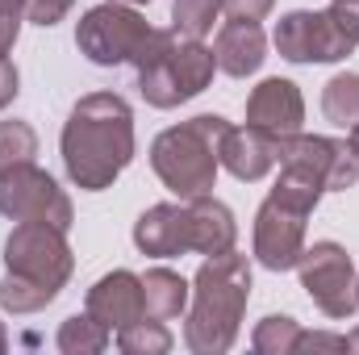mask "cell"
I'll return each instance as SVG.
<instances>
[{
  "label": "cell",
  "mask_w": 359,
  "mask_h": 355,
  "mask_svg": "<svg viewBox=\"0 0 359 355\" xmlns=\"http://www.w3.org/2000/svg\"><path fill=\"white\" fill-rule=\"evenodd\" d=\"M134 109L117 92H88L63 121V168L84 192H104L134 163Z\"/></svg>",
  "instance_id": "6da1fadb"
},
{
  "label": "cell",
  "mask_w": 359,
  "mask_h": 355,
  "mask_svg": "<svg viewBox=\"0 0 359 355\" xmlns=\"http://www.w3.org/2000/svg\"><path fill=\"white\" fill-rule=\"evenodd\" d=\"M251 301V264L238 251L205 255L192 276L188 318H184V347L192 355H226L238 339L243 314Z\"/></svg>",
  "instance_id": "7a4b0ae2"
},
{
  "label": "cell",
  "mask_w": 359,
  "mask_h": 355,
  "mask_svg": "<svg viewBox=\"0 0 359 355\" xmlns=\"http://www.w3.org/2000/svg\"><path fill=\"white\" fill-rule=\"evenodd\" d=\"M230 121L217 113H196L192 121H180L172 130H163L151 142V168L163 180V188H172L180 201L213 192L217 184V138Z\"/></svg>",
  "instance_id": "3957f363"
},
{
  "label": "cell",
  "mask_w": 359,
  "mask_h": 355,
  "mask_svg": "<svg viewBox=\"0 0 359 355\" xmlns=\"http://www.w3.org/2000/svg\"><path fill=\"white\" fill-rule=\"evenodd\" d=\"M318 201H322V188L313 180L280 168V180L271 184V192L255 213V239H251L255 260L268 272L297 267L301 251H305V222L318 209Z\"/></svg>",
  "instance_id": "277c9868"
},
{
  "label": "cell",
  "mask_w": 359,
  "mask_h": 355,
  "mask_svg": "<svg viewBox=\"0 0 359 355\" xmlns=\"http://www.w3.org/2000/svg\"><path fill=\"white\" fill-rule=\"evenodd\" d=\"M4 267L13 276H25V280L50 288V293H63L76 272L67 230H59L50 222H17L13 234L4 239Z\"/></svg>",
  "instance_id": "5b68a950"
},
{
  "label": "cell",
  "mask_w": 359,
  "mask_h": 355,
  "mask_svg": "<svg viewBox=\"0 0 359 355\" xmlns=\"http://www.w3.org/2000/svg\"><path fill=\"white\" fill-rule=\"evenodd\" d=\"M147 38H151L147 17L134 4H117V0H104V4L88 8L76 25V46L96 67L134 63V55L142 51Z\"/></svg>",
  "instance_id": "8992f818"
},
{
  "label": "cell",
  "mask_w": 359,
  "mask_h": 355,
  "mask_svg": "<svg viewBox=\"0 0 359 355\" xmlns=\"http://www.w3.org/2000/svg\"><path fill=\"white\" fill-rule=\"evenodd\" d=\"M276 163L284 172L313 180L322 192H347L359 180V159L351 142L339 138H322V134H284L276 138Z\"/></svg>",
  "instance_id": "52a82bcc"
},
{
  "label": "cell",
  "mask_w": 359,
  "mask_h": 355,
  "mask_svg": "<svg viewBox=\"0 0 359 355\" xmlns=\"http://www.w3.org/2000/svg\"><path fill=\"white\" fill-rule=\"evenodd\" d=\"M0 213L8 222H50L59 230H72L76 222L72 196L38 163H17L0 172Z\"/></svg>",
  "instance_id": "ba28073f"
},
{
  "label": "cell",
  "mask_w": 359,
  "mask_h": 355,
  "mask_svg": "<svg viewBox=\"0 0 359 355\" xmlns=\"http://www.w3.org/2000/svg\"><path fill=\"white\" fill-rule=\"evenodd\" d=\"M297 272H301V288L309 293V301L326 318L343 322V318H351L359 309V293H355L359 276H355V264H351L347 247L322 239V243H313V247L301 251Z\"/></svg>",
  "instance_id": "9c48e42d"
},
{
  "label": "cell",
  "mask_w": 359,
  "mask_h": 355,
  "mask_svg": "<svg viewBox=\"0 0 359 355\" xmlns=\"http://www.w3.org/2000/svg\"><path fill=\"white\" fill-rule=\"evenodd\" d=\"M280 59L288 63H339L355 51V42L343 34V25L330 17V8H292L276 21L271 34Z\"/></svg>",
  "instance_id": "30bf717a"
},
{
  "label": "cell",
  "mask_w": 359,
  "mask_h": 355,
  "mask_svg": "<svg viewBox=\"0 0 359 355\" xmlns=\"http://www.w3.org/2000/svg\"><path fill=\"white\" fill-rule=\"evenodd\" d=\"M176 29H151V38L142 42V51L134 55V72H138V92L147 105L155 109H176L184 105L176 84V67H172V51H176Z\"/></svg>",
  "instance_id": "8fae6325"
},
{
  "label": "cell",
  "mask_w": 359,
  "mask_h": 355,
  "mask_svg": "<svg viewBox=\"0 0 359 355\" xmlns=\"http://www.w3.org/2000/svg\"><path fill=\"white\" fill-rule=\"evenodd\" d=\"M96 322H104L109 330H126L134 322L147 318V305H142V276L117 267L109 276H100L96 284L88 288V301H84Z\"/></svg>",
  "instance_id": "7c38bea8"
},
{
  "label": "cell",
  "mask_w": 359,
  "mask_h": 355,
  "mask_svg": "<svg viewBox=\"0 0 359 355\" xmlns=\"http://www.w3.org/2000/svg\"><path fill=\"white\" fill-rule=\"evenodd\" d=\"M217 163L234 180H264L276 168V134L255 126H226L217 138Z\"/></svg>",
  "instance_id": "4fadbf2b"
},
{
  "label": "cell",
  "mask_w": 359,
  "mask_h": 355,
  "mask_svg": "<svg viewBox=\"0 0 359 355\" xmlns=\"http://www.w3.org/2000/svg\"><path fill=\"white\" fill-rule=\"evenodd\" d=\"M301 121H305V96L292 80L271 76L247 96V126H255V130L284 138V134H297Z\"/></svg>",
  "instance_id": "5bb4252c"
},
{
  "label": "cell",
  "mask_w": 359,
  "mask_h": 355,
  "mask_svg": "<svg viewBox=\"0 0 359 355\" xmlns=\"http://www.w3.org/2000/svg\"><path fill=\"white\" fill-rule=\"evenodd\" d=\"M184 209H188V251H196V255L234 251L238 222H234L230 205H222L213 192H201V196H188Z\"/></svg>",
  "instance_id": "9a60e30c"
},
{
  "label": "cell",
  "mask_w": 359,
  "mask_h": 355,
  "mask_svg": "<svg viewBox=\"0 0 359 355\" xmlns=\"http://www.w3.org/2000/svg\"><path fill=\"white\" fill-rule=\"evenodd\" d=\"M134 247L142 255L155 260H172L188 251V209L176 201H159L151 205L138 222H134Z\"/></svg>",
  "instance_id": "2e32d148"
},
{
  "label": "cell",
  "mask_w": 359,
  "mask_h": 355,
  "mask_svg": "<svg viewBox=\"0 0 359 355\" xmlns=\"http://www.w3.org/2000/svg\"><path fill=\"white\" fill-rule=\"evenodd\" d=\"M213 55H217V67L234 80H247L264 67L268 59V38L259 29V21H226L217 29V42H213Z\"/></svg>",
  "instance_id": "e0dca14e"
},
{
  "label": "cell",
  "mask_w": 359,
  "mask_h": 355,
  "mask_svg": "<svg viewBox=\"0 0 359 355\" xmlns=\"http://www.w3.org/2000/svg\"><path fill=\"white\" fill-rule=\"evenodd\" d=\"M188 297H192V284L172 267H151L142 276V305H147V318H155V322L180 318L188 309Z\"/></svg>",
  "instance_id": "ac0fdd59"
},
{
  "label": "cell",
  "mask_w": 359,
  "mask_h": 355,
  "mask_svg": "<svg viewBox=\"0 0 359 355\" xmlns=\"http://www.w3.org/2000/svg\"><path fill=\"white\" fill-rule=\"evenodd\" d=\"M172 67H176V84L180 96L192 100L209 88L213 72H217V55L201 42V38H176V51H172Z\"/></svg>",
  "instance_id": "d6986e66"
},
{
  "label": "cell",
  "mask_w": 359,
  "mask_h": 355,
  "mask_svg": "<svg viewBox=\"0 0 359 355\" xmlns=\"http://www.w3.org/2000/svg\"><path fill=\"white\" fill-rule=\"evenodd\" d=\"M109 339H113V330L104 322H96L88 309L59 326V351L63 355H100L109 347Z\"/></svg>",
  "instance_id": "ffe728a7"
},
{
  "label": "cell",
  "mask_w": 359,
  "mask_h": 355,
  "mask_svg": "<svg viewBox=\"0 0 359 355\" xmlns=\"http://www.w3.org/2000/svg\"><path fill=\"white\" fill-rule=\"evenodd\" d=\"M322 113L326 121L351 130L359 121V72H339L334 80H326L322 88Z\"/></svg>",
  "instance_id": "44dd1931"
},
{
  "label": "cell",
  "mask_w": 359,
  "mask_h": 355,
  "mask_svg": "<svg viewBox=\"0 0 359 355\" xmlns=\"http://www.w3.org/2000/svg\"><path fill=\"white\" fill-rule=\"evenodd\" d=\"M301 339V326L288 314H268L255 330H251V347L259 355H292Z\"/></svg>",
  "instance_id": "7402d4cb"
},
{
  "label": "cell",
  "mask_w": 359,
  "mask_h": 355,
  "mask_svg": "<svg viewBox=\"0 0 359 355\" xmlns=\"http://www.w3.org/2000/svg\"><path fill=\"white\" fill-rule=\"evenodd\" d=\"M55 297H59V293H50V288L34 284V280H25V276H13V272L0 280V309H8V314H38V309H46Z\"/></svg>",
  "instance_id": "603a6c76"
},
{
  "label": "cell",
  "mask_w": 359,
  "mask_h": 355,
  "mask_svg": "<svg viewBox=\"0 0 359 355\" xmlns=\"http://www.w3.org/2000/svg\"><path fill=\"white\" fill-rule=\"evenodd\" d=\"M117 347L126 355H168L172 351V330L155 318H142V322L117 330Z\"/></svg>",
  "instance_id": "cb8c5ba5"
},
{
  "label": "cell",
  "mask_w": 359,
  "mask_h": 355,
  "mask_svg": "<svg viewBox=\"0 0 359 355\" xmlns=\"http://www.w3.org/2000/svg\"><path fill=\"white\" fill-rule=\"evenodd\" d=\"M38 155V134L29 121H0V172L17 168V163H34Z\"/></svg>",
  "instance_id": "d4e9b609"
},
{
  "label": "cell",
  "mask_w": 359,
  "mask_h": 355,
  "mask_svg": "<svg viewBox=\"0 0 359 355\" xmlns=\"http://www.w3.org/2000/svg\"><path fill=\"white\" fill-rule=\"evenodd\" d=\"M222 13V0H172V29L180 38H205Z\"/></svg>",
  "instance_id": "484cf974"
},
{
  "label": "cell",
  "mask_w": 359,
  "mask_h": 355,
  "mask_svg": "<svg viewBox=\"0 0 359 355\" xmlns=\"http://www.w3.org/2000/svg\"><path fill=\"white\" fill-rule=\"evenodd\" d=\"M25 21V0H0V59H8L17 34Z\"/></svg>",
  "instance_id": "4316f807"
},
{
  "label": "cell",
  "mask_w": 359,
  "mask_h": 355,
  "mask_svg": "<svg viewBox=\"0 0 359 355\" xmlns=\"http://www.w3.org/2000/svg\"><path fill=\"white\" fill-rule=\"evenodd\" d=\"M72 4H76V0H25V21L50 29V25H59V21L72 13Z\"/></svg>",
  "instance_id": "83f0119b"
},
{
  "label": "cell",
  "mask_w": 359,
  "mask_h": 355,
  "mask_svg": "<svg viewBox=\"0 0 359 355\" xmlns=\"http://www.w3.org/2000/svg\"><path fill=\"white\" fill-rule=\"evenodd\" d=\"M305 351L347 355V335H330V330H301V339H297V351H292V355H305Z\"/></svg>",
  "instance_id": "f1b7e54d"
},
{
  "label": "cell",
  "mask_w": 359,
  "mask_h": 355,
  "mask_svg": "<svg viewBox=\"0 0 359 355\" xmlns=\"http://www.w3.org/2000/svg\"><path fill=\"white\" fill-rule=\"evenodd\" d=\"M271 8H276V0H222V13L230 21H264Z\"/></svg>",
  "instance_id": "f546056e"
},
{
  "label": "cell",
  "mask_w": 359,
  "mask_h": 355,
  "mask_svg": "<svg viewBox=\"0 0 359 355\" xmlns=\"http://www.w3.org/2000/svg\"><path fill=\"white\" fill-rule=\"evenodd\" d=\"M17 84H21V76H17V67L8 63V59H0V109H8L13 105V96H17Z\"/></svg>",
  "instance_id": "4dcf8cb0"
},
{
  "label": "cell",
  "mask_w": 359,
  "mask_h": 355,
  "mask_svg": "<svg viewBox=\"0 0 359 355\" xmlns=\"http://www.w3.org/2000/svg\"><path fill=\"white\" fill-rule=\"evenodd\" d=\"M347 355H359V326L347 335Z\"/></svg>",
  "instance_id": "1f68e13d"
},
{
  "label": "cell",
  "mask_w": 359,
  "mask_h": 355,
  "mask_svg": "<svg viewBox=\"0 0 359 355\" xmlns=\"http://www.w3.org/2000/svg\"><path fill=\"white\" fill-rule=\"evenodd\" d=\"M347 142H351V151H355V159H359V121L351 126V138H347Z\"/></svg>",
  "instance_id": "d6a6232c"
},
{
  "label": "cell",
  "mask_w": 359,
  "mask_h": 355,
  "mask_svg": "<svg viewBox=\"0 0 359 355\" xmlns=\"http://www.w3.org/2000/svg\"><path fill=\"white\" fill-rule=\"evenodd\" d=\"M4 347H8V335H4V326H0V351H4Z\"/></svg>",
  "instance_id": "836d02e7"
},
{
  "label": "cell",
  "mask_w": 359,
  "mask_h": 355,
  "mask_svg": "<svg viewBox=\"0 0 359 355\" xmlns=\"http://www.w3.org/2000/svg\"><path fill=\"white\" fill-rule=\"evenodd\" d=\"M117 4H151V0H117Z\"/></svg>",
  "instance_id": "e575fe53"
},
{
  "label": "cell",
  "mask_w": 359,
  "mask_h": 355,
  "mask_svg": "<svg viewBox=\"0 0 359 355\" xmlns=\"http://www.w3.org/2000/svg\"><path fill=\"white\" fill-rule=\"evenodd\" d=\"M334 4H359V0H334Z\"/></svg>",
  "instance_id": "d590c367"
},
{
  "label": "cell",
  "mask_w": 359,
  "mask_h": 355,
  "mask_svg": "<svg viewBox=\"0 0 359 355\" xmlns=\"http://www.w3.org/2000/svg\"><path fill=\"white\" fill-rule=\"evenodd\" d=\"M355 293H359V284H355Z\"/></svg>",
  "instance_id": "8d00e7d4"
}]
</instances>
